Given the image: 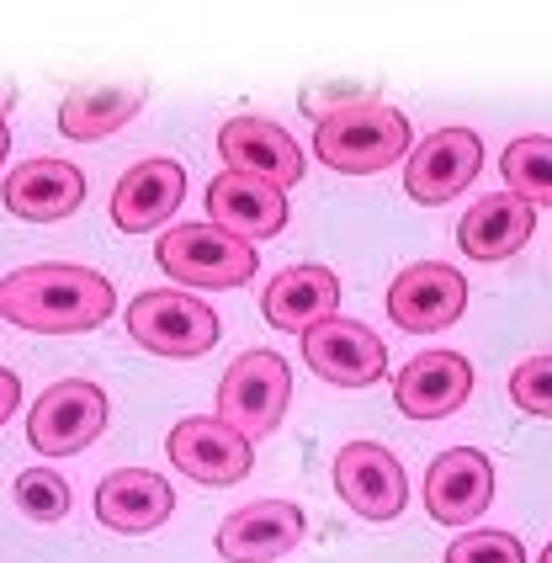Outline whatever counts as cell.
I'll return each mask as SVG.
<instances>
[{
	"mask_svg": "<svg viewBox=\"0 0 552 563\" xmlns=\"http://www.w3.org/2000/svg\"><path fill=\"white\" fill-rule=\"evenodd\" d=\"M165 446H170V463H176L186 478L208 484V489L240 484L250 473V463H255L250 437H240L234 426H223L218 415H191V420H181Z\"/></svg>",
	"mask_w": 552,
	"mask_h": 563,
	"instance_id": "obj_11",
	"label": "cell"
},
{
	"mask_svg": "<svg viewBox=\"0 0 552 563\" xmlns=\"http://www.w3.org/2000/svg\"><path fill=\"white\" fill-rule=\"evenodd\" d=\"M218 155L229 170H240V176H261V181H272V187H292V181H303V150L287 139V128L272 123V118H234V123H223L218 133Z\"/></svg>",
	"mask_w": 552,
	"mask_h": 563,
	"instance_id": "obj_14",
	"label": "cell"
},
{
	"mask_svg": "<svg viewBox=\"0 0 552 563\" xmlns=\"http://www.w3.org/2000/svg\"><path fill=\"white\" fill-rule=\"evenodd\" d=\"M292 405V373L276 351H245L218 383V420L240 437H272Z\"/></svg>",
	"mask_w": 552,
	"mask_h": 563,
	"instance_id": "obj_5",
	"label": "cell"
},
{
	"mask_svg": "<svg viewBox=\"0 0 552 563\" xmlns=\"http://www.w3.org/2000/svg\"><path fill=\"white\" fill-rule=\"evenodd\" d=\"M118 309L112 282L91 272V266H22L0 282V313L16 330H37V335H86L96 324H107V313Z\"/></svg>",
	"mask_w": 552,
	"mask_h": 563,
	"instance_id": "obj_1",
	"label": "cell"
},
{
	"mask_svg": "<svg viewBox=\"0 0 552 563\" xmlns=\"http://www.w3.org/2000/svg\"><path fill=\"white\" fill-rule=\"evenodd\" d=\"M303 362L313 367V377H324L335 388H372V383H383V373H388L383 341L372 335L367 324L340 319V313L324 319V324H313L303 335Z\"/></svg>",
	"mask_w": 552,
	"mask_h": 563,
	"instance_id": "obj_10",
	"label": "cell"
},
{
	"mask_svg": "<svg viewBox=\"0 0 552 563\" xmlns=\"http://www.w3.org/2000/svg\"><path fill=\"white\" fill-rule=\"evenodd\" d=\"M11 500L22 505V516H27V521L54 527V521H64V516H69L75 495H69V478H59V473H48V468H27V473H16Z\"/></svg>",
	"mask_w": 552,
	"mask_h": 563,
	"instance_id": "obj_24",
	"label": "cell"
},
{
	"mask_svg": "<svg viewBox=\"0 0 552 563\" xmlns=\"http://www.w3.org/2000/svg\"><path fill=\"white\" fill-rule=\"evenodd\" d=\"M303 542V510L292 500H255L218 527V553L229 563H276Z\"/></svg>",
	"mask_w": 552,
	"mask_h": 563,
	"instance_id": "obj_16",
	"label": "cell"
},
{
	"mask_svg": "<svg viewBox=\"0 0 552 563\" xmlns=\"http://www.w3.org/2000/svg\"><path fill=\"white\" fill-rule=\"evenodd\" d=\"M462 309H467V282L457 266H441V261L404 266L388 287V319L409 335H435V330L457 324Z\"/></svg>",
	"mask_w": 552,
	"mask_h": 563,
	"instance_id": "obj_9",
	"label": "cell"
},
{
	"mask_svg": "<svg viewBox=\"0 0 552 563\" xmlns=\"http://www.w3.org/2000/svg\"><path fill=\"white\" fill-rule=\"evenodd\" d=\"M186 202V170L176 159H139L112 191V223L123 234H150Z\"/></svg>",
	"mask_w": 552,
	"mask_h": 563,
	"instance_id": "obj_19",
	"label": "cell"
},
{
	"mask_svg": "<svg viewBox=\"0 0 552 563\" xmlns=\"http://www.w3.org/2000/svg\"><path fill=\"white\" fill-rule=\"evenodd\" d=\"M139 107H144V91H139V86H91V91L64 96L59 128H64V139L96 144V139L118 133L128 118H139Z\"/></svg>",
	"mask_w": 552,
	"mask_h": 563,
	"instance_id": "obj_22",
	"label": "cell"
},
{
	"mask_svg": "<svg viewBox=\"0 0 552 563\" xmlns=\"http://www.w3.org/2000/svg\"><path fill=\"white\" fill-rule=\"evenodd\" d=\"M494 500V463L478 446H452L441 452L426 473V510L441 527H467L478 521Z\"/></svg>",
	"mask_w": 552,
	"mask_h": 563,
	"instance_id": "obj_12",
	"label": "cell"
},
{
	"mask_svg": "<svg viewBox=\"0 0 552 563\" xmlns=\"http://www.w3.org/2000/svg\"><path fill=\"white\" fill-rule=\"evenodd\" d=\"M170 510H176V489L150 468H118L96 484V521L107 532L123 537L159 532L170 521Z\"/></svg>",
	"mask_w": 552,
	"mask_h": 563,
	"instance_id": "obj_15",
	"label": "cell"
},
{
	"mask_svg": "<svg viewBox=\"0 0 552 563\" xmlns=\"http://www.w3.org/2000/svg\"><path fill=\"white\" fill-rule=\"evenodd\" d=\"M335 309H340V282L330 266H287V272L261 292L266 324L287 330V335H308L313 324L335 319Z\"/></svg>",
	"mask_w": 552,
	"mask_h": 563,
	"instance_id": "obj_21",
	"label": "cell"
},
{
	"mask_svg": "<svg viewBox=\"0 0 552 563\" xmlns=\"http://www.w3.org/2000/svg\"><path fill=\"white\" fill-rule=\"evenodd\" d=\"M5 155H11V133H5V123H0V165H5Z\"/></svg>",
	"mask_w": 552,
	"mask_h": 563,
	"instance_id": "obj_28",
	"label": "cell"
},
{
	"mask_svg": "<svg viewBox=\"0 0 552 563\" xmlns=\"http://www.w3.org/2000/svg\"><path fill=\"white\" fill-rule=\"evenodd\" d=\"M16 405H22V383H16V373H5V367H0V426L16 415Z\"/></svg>",
	"mask_w": 552,
	"mask_h": 563,
	"instance_id": "obj_27",
	"label": "cell"
},
{
	"mask_svg": "<svg viewBox=\"0 0 552 563\" xmlns=\"http://www.w3.org/2000/svg\"><path fill=\"white\" fill-rule=\"evenodd\" d=\"M446 563H526L521 537L510 532H462L452 548H446Z\"/></svg>",
	"mask_w": 552,
	"mask_h": 563,
	"instance_id": "obj_26",
	"label": "cell"
},
{
	"mask_svg": "<svg viewBox=\"0 0 552 563\" xmlns=\"http://www.w3.org/2000/svg\"><path fill=\"white\" fill-rule=\"evenodd\" d=\"M537 563H552V542H548V548H542V559H537Z\"/></svg>",
	"mask_w": 552,
	"mask_h": 563,
	"instance_id": "obj_30",
	"label": "cell"
},
{
	"mask_svg": "<svg viewBox=\"0 0 552 563\" xmlns=\"http://www.w3.org/2000/svg\"><path fill=\"white\" fill-rule=\"evenodd\" d=\"M531 234H537V208L516 191L478 197L457 223V245L467 261H510L516 251L531 245Z\"/></svg>",
	"mask_w": 552,
	"mask_h": 563,
	"instance_id": "obj_18",
	"label": "cell"
},
{
	"mask_svg": "<svg viewBox=\"0 0 552 563\" xmlns=\"http://www.w3.org/2000/svg\"><path fill=\"white\" fill-rule=\"evenodd\" d=\"M11 101H16V96H11V86H0V112H5Z\"/></svg>",
	"mask_w": 552,
	"mask_h": 563,
	"instance_id": "obj_29",
	"label": "cell"
},
{
	"mask_svg": "<svg viewBox=\"0 0 552 563\" xmlns=\"http://www.w3.org/2000/svg\"><path fill=\"white\" fill-rule=\"evenodd\" d=\"M499 176H505V191L526 197L531 208H552V139L542 133L510 139L499 155Z\"/></svg>",
	"mask_w": 552,
	"mask_h": 563,
	"instance_id": "obj_23",
	"label": "cell"
},
{
	"mask_svg": "<svg viewBox=\"0 0 552 563\" xmlns=\"http://www.w3.org/2000/svg\"><path fill=\"white\" fill-rule=\"evenodd\" d=\"M409 144H415V128L388 101H356L313 123V155L340 176H377L409 155Z\"/></svg>",
	"mask_w": 552,
	"mask_h": 563,
	"instance_id": "obj_2",
	"label": "cell"
},
{
	"mask_svg": "<svg viewBox=\"0 0 552 563\" xmlns=\"http://www.w3.org/2000/svg\"><path fill=\"white\" fill-rule=\"evenodd\" d=\"M208 219L234 234V240H276L287 229V191L261 181V176H240V170H223L213 187H208Z\"/></svg>",
	"mask_w": 552,
	"mask_h": 563,
	"instance_id": "obj_13",
	"label": "cell"
},
{
	"mask_svg": "<svg viewBox=\"0 0 552 563\" xmlns=\"http://www.w3.org/2000/svg\"><path fill=\"white\" fill-rule=\"evenodd\" d=\"M86 202V176L64 159H27L5 176V208L22 223H59Z\"/></svg>",
	"mask_w": 552,
	"mask_h": 563,
	"instance_id": "obj_20",
	"label": "cell"
},
{
	"mask_svg": "<svg viewBox=\"0 0 552 563\" xmlns=\"http://www.w3.org/2000/svg\"><path fill=\"white\" fill-rule=\"evenodd\" d=\"M335 489L362 521H399L409 505L404 463L377 441H345L335 452Z\"/></svg>",
	"mask_w": 552,
	"mask_h": 563,
	"instance_id": "obj_8",
	"label": "cell"
},
{
	"mask_svg": "<svg viewBox=\"0 0 552 563\" xmlns=\"http://www.w3.org/2000/svg\"><path fill=\"white\" fill-rule=\"evenodd\" d=\"M484 170V144L473 128H435L430 139H420L409 159H404V191L420 208H441L478 181Z\"/></svg>",
	"mask_w": 552,
	"mask_h": 563,
	"instance_id": "obj_7",
	"label": "cell"
},
{
	"mask_svg": "<svg viewBox=\"0 0 552 563\" xmlns=\"http://www.w3.org/2000/svg\"><path fill=\"white\" fill-rule=\"evenodd\" d=\"M467 394H473V367L457 351H420L394 377V405L409 420H446L467 405Z\"/></svg>",
	"mask_w": 552,
	"mask_h": 563,
	"instance_id": "obj_17",
	"label": "cell"
},
{
	"mask_svg": "<svg viewBox=\"0 0 552 563\" xmlns=\"http://www.w3.org/2000/svg\"><path fill=\"white\" fill-rule=\"evenodd\" d=\"M510 399H516V409H526V415L552 420V351L531 356V362H521V367L510 373Z\"/></svg>",
	"mask_w": 552,
	"mask_h": 563,
	"instance_id": "obj_25",
	"label": "cell"
},
{
	"mask_svg": "<svg viewBox=\"0 0 552 563\" xmlns=\"http://www.w3.org/2000/svg\"><path fill=\"white\" fill-rule=\"evenodd\" d=\"M107 431V394L86 377H64L27 409V441L43 457H75Z\"/></svg>",
	"mask_w": 552,
	"mask_h": 563,
	"instance_id": "obj_6",
	"label": "cell"
},
{
	"mask_svg": "<svg viewBox=\"0 0 552 563\" xmlns=\"http://www.w3.org/2000/svg\"><path fill=\"white\" fill-rule=\"evenodd\" d=\"M154 261L181 282L186 292L191 287H208V292H223V287H245L255 277V245L223 234L218 223H176L159 234L154 245Z\"/></svg>",
	"mask_w": 552,
	"mask_h": 563,
	"instance_id": "obj_3",
	"label": "cell"
},
{
	"mask_svg": "<svg viewBox=\"0 0 552 563\" xmlns=\"http://www.w3.org/2000/svg\"><path fill=\"white\" fill-rule=\"evenodd\" d=\"M128 330L133 341L154 351V356H170V362H197L218 345V313L191 298L181 287H159V292H139L133 309H128Z\"/></svg>",
	"mask_w": 552,
	"mask_h": 563,
	"instance_id": "obj_4",
	"label": "cell"
}]
</instances>
